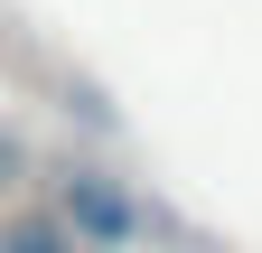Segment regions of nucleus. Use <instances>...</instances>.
<instances>
[{"mask_svg": "<svg viewBox=\"0 0 262 253\" xmlns=\"http://www.w3.org/2000/svg\"><path fill=\"white\" fill-rule=\"evenodd\" d=\"M10 169H19V141H0V178H10Z\"/></svg>", "mask_w": 262, "mask_h": 253, "instance_id": "7ed1b4c3", "label": "nucleus"}, {"mask_svg": "<svg viewBox=\"0 0 262 253\" xmlns=\"http://www.w3.org/2000/svg\"><path fill=\"white\" fill-rule=\"evenodd\" d=\"M0 253H66V235H56V225H10Z\"/></svg>", "mask_w": 262, "mask_h": 253, "instance_id": "f03ea898", "label": "nucleus"}, {"mask_svg": "<svg viewBox=\"0 0 262 253\" xmlns=\"http://www.w3.org/2000/svg\"><path fill=\"white\" fill-rule=\"evenodd\" d=\"M66 225H75V244H94V253H131L141 206H131L103 169H66Z\"/></svg>", "mask_w": 262, "mask_h": 253, "instance_id": "f257e3e1", "label": "nucleus"}]
</instances>
